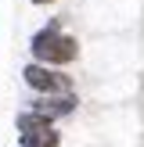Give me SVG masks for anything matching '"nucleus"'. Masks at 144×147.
Wrapping results in <instances>:
<instances>
[{
	"mask_svg": "<svg viewBox=\"0 0 144 147\" xmlns=\"http://www.w3.org/2000/svg\"><path fill=\"white\" fill-rule=\"evenodd\" d=\"M29 54L36 65H50V68H69L79 57V40L61 29V18H50L43 29H36L29 40Z\"/></svg>",
	"mask_w": 144,
	"mask_h": 147,
	"instance_id": "nucleus-1",
	"label": "nucleus"
},
{
	"mask_svg": "<svg viewBox=\"0 0 144 147\" xmlns=\"http://www.w3.org/2000/svg\"><path fill=\"white\" fill-rule=\"evenodd\" d=\"M22 79L25 86L36 93V97H54V93H76V83L65 68H50V65H36L29 61L22 68Z\"/></svg>",
	"mask_w": 144,
	"mask_h": 147,
	"instance_id": "nucleus-2",
	"label": "nucleus"
},
{
	"mask_svg": "<svg viewBox=\"0 0 144 147\" xmlns=\"http://www.w3.org/2000/svg\"><path fill=\"white\" fill-rule=\"evenodd\" d=\"M29 108L33 111H43L47 119H69V115H76V108H79V97L76 93H54V97H33L29 100Z\"/></svg>",
	"mask_w": 144,
	"mask_h": 147,
	"instance_id": "nucleus-3",
	"label": "nucleus"
},
{
	"mask_svg": "<svg viewBox=\"0 0 144 147\" xmlns=\"http://www.w3.org/2000/svg\"><path fill=\"white\" fill-rule=\"evenodd\" d=\"M18 147H61V133L54 126L43 133H18Z\"/></svg>",
	"mask_w": 144,
	"mask_h": 147,
	"instance_id": "nucleus-5",
	"label": "nucleus"
},
{
	"mask_svg": "<svg viewBox=\"0 0 144 147\" xmlns=\"http://www.w3.org/2000/svg\"><path fill=\"white\" fill-rule=\"evenodd\" d=\"M29 4H36V7H50V4H58V0H29Z\"/></svg>",
	"mask_w": 144,
	"mask_h": 147,
	"instance_id": "nucleus-6",
	"label": "nucleus"
},
{
	"mask_svg": "<svg viewBox=\"0 0 144 147\" xmlns=\"http://www.w3.org/2000/svg\"><path fill=\"white\" fill-rule=\"evenodd\" d=\"M54 126V119H47L43 111H33V108H25V111H18V119H14V129L18 133H43V129Z\"/></svg>",
	"mask_w": 144,
	"mask_h": 147,
	"instance_id": "nucleus-4",
	"label": "nucleus"
}]
</instances>
